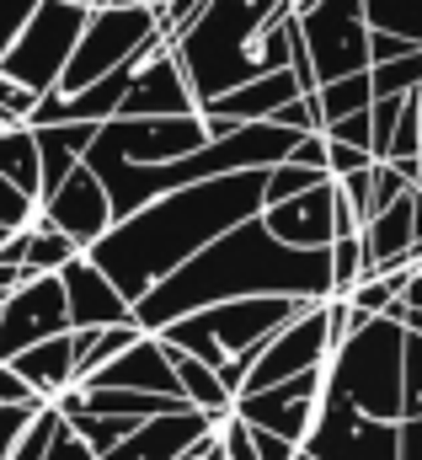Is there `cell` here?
Wrapping results in <instances>:
<instances>
[{
  "label": "cell",
  "instance_id": "cell-1",
  "mask_svg": "<svg viewBox=\"0 0 422 460\" xmlns=\"http://www.w3.org/2000/svg\"><path fill=\"white\" fill-rule=\"evenodd\" d=\"M257 215H262V172H230V177H214L198 188L166 193V199L145 204L139 215L118 220L86 252V262L134 311L161 279H171L182 262H193L224 230L246 226Z\"/></svg>",
  "mask_w": 422,
  "mask_h": 460
},
{
  "label": "cell",
  "instance_id": "cell-2",
  "mask_svg": "<svg viewBox=\"0 0 422 460\" xmlns=\"http://www.w3.org/2000/svg\"><path fill=\"white\" fill-rule=\"evenodd\" d=\"M257 295H284V300H305L326 305L331 300V279H326V252H289L278 246L262 215L246 226L224 230L214 246H204L193 262H182L171 279H161L139 305H134V327L145 338L166 332L171 322L209 311L224 300H257Z\"/></svg>",
  "mask_w": 422,
  "mask_h": 460
},
{
  "label": "cell",
  "instance_id": "cell-3",
  "mask_svg": "<svg viewBox=\"0 0 422 460\" xmlns=\"http://www.w3.org/2000/svg\"><path fill=\"white\" fill-rule=\"evenodd\" d=\"M284 11H289V0H209L198 11V22L171 43V59L182 65L198 108L262 75L257 70V38Z\"/></svg>",
  "mask_w": 422,
  "mask_h": 460
},
{
  "label": "cell",
  "instance_id": "cell-4",
  "mask_svg": "<svg viewBox=\"0 0 422 460\" xmlns=\"http://www.w3.org/2000/svg\"><path fill=\"white\" fill-rule=\"evenodd\" d=\"M300 311H311L305 300H284V295H257V300H224L209 311H193L182 322H171L166 332H155L166 348L198 358L204 369H224L230 358H257V348L273 332H284Z\"/></svg>",
  "mask_w": 422,
  "mask_h": 460
},
{
  "label": "cell",
  "instance_id": "cell-5",
  "mask_svg": "<svg viewBox=\"0 0 422 460\" xmlns=\"http://www.w3.org/2000/svg\"><path fill=\"white\" fill-rule=\"evenodd\" d=\"M401 343L407 332L385 316L364 322L347 343L326 358V396H342L353 412L374 423L401 418Z\"/></svg>",
  "mask_w": 422,
  "mask_h": 460
},
{
  "label": "cell",
  "instance_id": "cell-6",
  "mask_svg": "<svg viewBox=\"0 0 422 460\" xmlns=\"http://www.w3.org/2000/svg\"><path fill=\"white\" fill-rule=\"evenodd\" d=\"M155 49H166V43L155 38V11L150 5H102V11L86 16L81 43H75L54 92L75 97V92H86L92 81H102L123 65H145Z\"/></svg>",
  "mask_w": 422,
  "mask_h": 460
},
{
  "label": "cell",
  "instance_id": "cell-7",
  "mask_svg": "<svg viewBox=\"0 0 422 460\" xmlns=\"http://www.w3.org/2000/svg\"><path fill=\"white\" fill-rule=\"evenodd\" d=\"M86 16H92V11H81V5L38 0V11H32L27 27L16 32V43L0 54V75L16 81V86L32 92V97L54 92L59 75H65V65H70V54H75V43H81Z\"/></svg>",
  "mask_w": 422,
  "mask_h": 460
},
{
  "label": "cell",
  "instance_id": "cell-8",
  "mask_svg": "<svg viewBox=\"0 0 422 460\" xmlns=\"http://www.w3.org/2000/svg\"><path fill=\"white\" fill-rule=\"evenodd\" d=\"M295 22H300L305 59L316 70V92L369 70V27H364L358 0H321L316 11H305Z\"/></svg>",
  "mask_w": 422,
  "mask_h": 460
},
{
  "label": "cell",
  "instance_id": "cell-9",
  "mask_svg": "<svg viewBox=\"0 0 422 460\" xmlns=\"http://www.w3.org/2000/svg\"><path fill=\"white\" fill-rule=\"evenodd\" d=\"M321 396H326V364H321V369H305V375H295V380H284V385H273V391L235 396L230 418H241L246 429L273 434V439H284V445L300 450L305 434H311V423H316V412H321Z\"/></svg>",
  "mask_w": 422,
  "mask_h": 460
},
{
  "label": "cell",
  "instance_id": "cell-10",
  "mask_svg": "<svg viewBox=\"0 0 422 460\" xmlns=\"http://www.w3.org/2000/svg\"><path fill=\"white\" fill-rule=\"evenodd\" d=\"M97 145L128 166H171L193 150H204V123L193 118H112L97 128Z\"/></svg>",
  "mask_w": 422,
  "mask_h": 460
},
{
  "label": "cell",
  "instance_id": "cell-11",
  "mask_svg": "<svg viewBox=\"0 0 422 460\" xmlns=\"http://www.w3.org/2000/svg\"><path fill=\"white\" fill-rule=\"evenodd\" d=\"M300 450L311 460H396V423H374L342 396H321V412Z\"/></svg>",
  "mask_w": 422,
  "mask_h": 460
},
{
  "label": "cell",
  "instance_id": "cell-12",
  "mask_svg": "<svg viewBox=\"0 0 422 460\" xmlns=\"http://www.w3.org/2000/svg\"><path fill=\"white\" fill-rule=\"evenodd\" d=\"M70 332V316H65V289L59 279H22L5 305H0V364H11L16 353L48 343V338H65Z\"/></svg>",
  "mask_w": 422,
  "mask_h": 460
},
{
  "label": "cell",
  "instance_id": "cell-13",
  "mask_svg": "<svg viewBox=\"0 0 422 460\" xmlns=\"http://www.w3.org/2000/svg\"><path fill=\"white\" fill-rule=\"evenodd\" d=\"M326 358H331V348H326V316H321V305H311V311H300L284 332H273L268 343L257 348L241 396L273 391V385H284V380H295V375H305V369H321Z\"/></svg>",
  "mask_w": 422,
  "mask_h": 460
},
{
  "label": "cell",
  "instance_id": "cell-14",
  "mask_svg": "<svg viewBox=\"0 0 422 460\" xmlns=\"http://www.w3.org/2000/svg\"><path fill=\"white\" fill-rule=\"evenodd\" d=\"M38 220L54 226L65 241H75V252H92L107 230H112V209H107L102 182H97L86 166H75V172L38 204Z\"/></svg>",
  "mask_w": 422,
  "mask_h": 460
},
{
  "label": "cell",
  "instance_id": "cell-15",
  "mask_svg": "<svg viewBox=\"0 0 422 460\" xmlns=\"http://www.w3.org/2000/svg\"><path fill=\"white\" fill-rule=\"evenodd\" d=\"M193 113H198V102H193L188 75L171 59V49H155L128 75V92L118 102V118H193Z\"/></svg>",
  "mask_w": 422,
  "mask_h": 460
},
{
  "label": "cell",
  "instance_id": "cell-16",
  "mask_svg": "<svg viewBox=\"0 0 422 460\" xmlns=\"http://www.w3.org/2000/svg\"><path fill=\"white\" fill-rule=\"evenodd\" d=\"M59 289H65V316H70V332H107V327H134V311L123 305V295L107 284L102 273L75 257L65 273H59Z\"/></svg>",
  "mask_w": 422,
  "mask_h": 460
},
{
  "label": "cell",
  "instance_id": "cell-17",
  "mask_svg": "<svg viewBox=\"0 0 422 460\" xmlns=\"http://www.w3.org/2000/svg\"><path fill=\"white\" fill-rule=\"evenodd\" d=\"M331 199H337L331 182H321L278 209H262V230L289 252H326L331 246Z\"/></svg>",
  "mask_w": 422,
  "mask_h": 460
},
{
  "label": "cell",
  "instance_id": "cell-18",
  "mask_svg": "<svg viewBox=\"0 0 422 460\" xmlns=\"http://www.w3.org/2000/svg\"><path fill=\"white\" fill-rule=\"evenodd\" d=\"M92 385H107V391H134V396H171V402H182V385H177V375H171V364H166V348L155 343V338H145V332L123 348L102 375L92 380Z\"/></svg>",
  "mask_w": 422,
  "mask_h": 460
},
{
  "label": "cell",
  "instance_id": "cell-19",
  "mask_svg": "<svg viewBox=\"0 0 422 460\" xmlns=\"http://www.w3.org/2000/svg\"><path fill=\"white\" fill-rule=\"evenodd\" d=\"M204 434H214V423L204 412H166V418H145L118 450H107L102 460H177L182 450H193Z\"/></svg>",
  "mask_w": 422,
  "mask_h": 460
},
{
  "label": "cell",
  "instance_id": "cell-20",
  "mask_svg": "<svg viewBox=\"0 0 422 460\" xmlns=\"http://www.w3.org/2000/svg\"><path fill=\"white\" fill-rule=\"evenodd\" d=\"M97 128L92 123H54V128H32V145H38V204L86 161Z\"/></svg>",
  "mask_w": 422,
  "mask_h": 460
},
{
  "label": "cell",
  "instance_id": "cell-21",
  "mask_svg": "<svg viewBox=\"0 0 422 460\" xmlns=\"http://www.w3.org/2000/svg\"><path fill=\"white\" fill-rule=\"evenodd\" d=\"M300 92H295V81L289 75H257V81H246V86H235V92H224V97H214L204 102L198 113H214L224 118V123H268V118L278 113L284 102H295Z\"/></svg>",
  "mask_w": 422,
  "mask_h": 460
},
{
  "label": "cell",
  "instance_id": "cell-22",
  "mask_svg": "<svg viewBox=\"0 0 422 460\" xmlns=\"http://www.w3.org/2000/svg\"><path fill=\"white\" fill-rule=\"evenodd\" d=\"M11 369L27 380V391H32L38 402L65 396V391L75 385V353H70V332H65V338H48V343H38V348H27V353H16V358H11Z\"/></svg>",
  "mask_w": 422,
  "mask_h": 460
},
{
  "label": "cell",
  "instance_id": "cell-23",
  "mask_svg": "<svg viewBox=\"0 0 422 460\" xmlns=\"http://www.w3.org/2000/svg\"><path fill=\"white\" fill-rule=\"evenodd\" d=\"M139 338V327H107V332H70V353H75V391H86L123 348Z\"/></svg>",
  "mask_w": 422,
  "mask_h": 460
},
{
  "label": "cell",
  "instance_id": "cell-24",
  "mask_svg": "<svg viewBox=\"0 0 422 460\" xmlns=\"http://www.w3.org/2000/svg\"><path fill=\"white\" fill-rule=\"evenodd\" d=\"M75 257H86V252H75V241H65L54 226H43V220L27 226V257H22V273L27 279H48V273L59 279Z\"/></svg>",
  "mask_w": 422,
  "mask_h": 460
},
{
  "label": "cell",
  "instance_id": "cell-25",
  "mask_svg": "<svg viewBox=\"0 0 422 460\" xmlns=\"http://www.w3.org/2000/svg\"><path fill=\"white\" fill-rule=\"evenodd\" d=\"M0 177L38 204V145H32V128L27 123H16V128L0 134Z\"/></svg>",
  "mask_w": 422,
  "mask_h": 460
},
{
  "label": "cell",
  "instance_id": "cell-26",
  "mask_svg": "<svg viewBox=\"0 0 422 460\" xmlns=\"http://www.w3.org/2000/svg\"><path fill=\"white\" fill-rule=\"evenodd\" d=\"M358 11H364L369 32H385V38L422 49V0H358Z\"/></svg>",
  "mask_w": 422,
  "mask_h": 460
},
{
  "label": "cell",
  "instance_id": "cell-27",
  "mask_svg": "<svg viewBox=\"0 0 422 460\" xmlns=\"http://www.w3.org/2000/svg\"><path fill=\"white\" fill-rule=\"evenodd\" d=\"M311 102H316V113H321V128H326V123H342V118H353V113H364V108L374 102V92H369V70H364V75H347V81L321 86Z\"/></svg>",
  "mask_w": 422,
  "mask_h": 460
},
{
  "label": "cell",
  "instance_id": "cell-28",
  "mask_svg": "<svg viewBox=\"0 0 422 460\" xmlns=\"http://www.w3.org/2000/svg\"><path fill=\"white\" fill-rule=\"evenodd\" d=\"M321 182H326L321 172H305V166L278 161V166H268V172H262V209H278V204H289V199L311 193V188H321Z\"/></svg>",
  "mask_w": 422,
  "mask_h": 460
},
{
  "label": "cell",
  "instance_id": "cell-29",
  "mask_svg": "<svg viewBox=\"0 0 422 460\" xmlns=\"http://www.w3.org/2000/svg\"><path fill=\"white\" fill-rule=\"evenodd\" d=\"M369 92L374 97H412L422 92V49L407 59H391V65H369Z\"/></svg>",
  "mask_w": 422,
  "mask_h": 460
},
{
  "label": "cell",
  "instance_id": "cell-30",
  "mask_svg": "<svg viewBox=\"0 0 422 460\" xmlns=\"http://www.w3.org/2000/svg\"><path fill=\"white\" fill-rule=\"evenodd\" d=\"M401 418H422V338L418 332H407V343H401Z\"/></svg>",
  "mask_w": 422,
  "mask_h": 460
},
{
  "label": "cell",
  "instance_id": "cell-31",
  "mask_svg": "<svg viewBox=\"0 0 422 460\" xmlns=\"http://www.w3.org/2000/svg\"><path fill=\"white\" fill-rule=\"evenodd\" d=\"M59 429H65V423H59V412H54V407H43V412L27 423V434H22V445L11 450V460H43V456H48V445L59 439Z\"/></svg>",
  "mask_w": 422,
  "mask_h": 460
},
{
  "label": "cell",
  "instance_id": "cell-32",
  "mask_svg": "<svg viewBox=\"0 0 422 460\" xmlns=\"http://www.w3.org/2000/svg\"><path fill=\"white\" fill-rule=\"evenodd\" d=\"M32 220H38V204L0 177V230H27Z\"/></svg>",
  "mask_w": 422,
  "mask_h": 460
},
{
  "label": "cell",
  "instance_id": "cell-33",
  "mask_svg": "<svg viewBox=\"0 0 422 460\" xmlns=\"http://www.w3.org/2000/svg\"><path fill=\"white\" fill-rule=\"evenodd\" d=\"M268 123H278V128H289V134H321V113H316V102H311V97L284 102Z\"/></svg>",
  "mask_w": 422,
  "mask_h": 460
},
{
  "label": "cell",
  "instance_id": "cell-34",
  "mask_svg": "<svg viewBox=\"0 0 422 460\" xmlns=\"http://www.w3.org/2000/svg\"><path fill=\"white\" fill-rule=\"evenodd\" d=\"M284 161H289V166H305V172H321V177H326V134H300V139H295V150H289ZM326 182H331V177H326Z\"/></svg>",
  "mask_w": 422,
  "mask_h": 460
},
{
  "label": "cell",
  "instance_id": "cell-35",
  "mask_svg": "<svg viewBox=\"0 0 422 460\" xmlns=\"http://www.w3.org/2000/svg\"><path fill=\"white\" fill-rule=\"evenodd\" d=\"M32 11H38V0H0V54L16 43V32L27 27Z\"/></svg>",
  "mask_w": 422,
  "mask_h": 460
},
{
  "label": "cell",
  "instance_id": "cell-36",
  "mask_svg": "<svg viewBox=\"0 0 422 460\" xmlns=\"http://www.w3.org/2000/svg\"><path fill=\"white\" fill-rule=\"evenodd\" d=\"M38 412H22V407H0V460H11V450L22 445V434H27V423H32Z\"/></svg>",
  "mask_w": 422,
  "mask_h": 460
},
{
  "label": "cell",
  "instance_id": "cell-37",
  "mask_svg": "<svg viewBox=\"0 0 422 460\" xmlns=\"http://www.w3.org/2000/svg\"><path fill=\"white\" fill-rule=\"evenodd\" d=\"M32 108H38V97H32V92H22L16 81H5V75H0V113L11 118V123H27V118H32Z\"/></svg>",
  "mask_w": 422,
  "mask_h": 460
},
{
  "label": "cell",
  "instance_id": "cell-38",
  "mask_svg": "<svg viewBox=\"0 0 422 460\" xmlns=\"http://www.w3.org/2000/svg\"><path fill=\"white\" fill-rule=\"evenodd\" d=\"M407 54H418V49H412V43H401V38L369 32V65H391V59H407Z\"/></svg>",
  "mask_w": 422,
  "mask_h": 460
},
{
  "label": "cell",
  "instance_id": "cell-39",
  "mask_svg": "<svg viewBox=\"0 0 422 460\" xmlns=\"http://www.w3.org/2000/svg\"><path fill=\"white\" fill-rule=\"evenodd\" d=\"M396 460H422V418L396 423Z\"/></svg>",
  "mask_w": 422,
  "mask_h": 460
},
{
  "label": "cell",
  "instance_id": "cell-40",
  "mask_svg": "<svg viewBox=\"0 0 422 460\" xmlns=\"http://www.w3.org/2000/svg\"><path fill=\"white\" fill-rule=\"evenodd\" d=\"M43 460H97V456H92V450H86L70 429H59V439L48 445V456H43Z\"/></svg>",
  "mask_w": 422,
  "mask_h": 460
},
{
  "label": "cell",
  "instance_id": "cell-41",
  "mask_svg": "<svg viewBox=\"0 0 422 460\" xmlns=\"http://www.w3.org/2000/svg\"><path fill=\"white\" fill-rule=\"evenodd\" d=\"M251 450H257V460H295V445H284L273 434H257V429H251Z\"/></svg>",
  "mask_w": 422,
  "mask_h": 460
},
{
  "label": "cell",
  "instance_id": "cell-42",
  "mask_svg": "<svg viewBox=\"0 0 422 460\" xmlns=\"http://www.w3.org/2000/svg\"><path fill=\"white\" fill-rule=\"evenodd\" d=\"M401 300H407V311H422V257L412 262V279H407V295Z\"/></svg>",
  "mask_w": 422,
  "mask_h": 460
},
{
  "label": "cell",
  "instance_id": "cell-43",
  "mask_svg": "<svg viewBox=\"0 0 422 460\" xmlns=\"http://www.w3.org/2000/svg\"><path fill=\"white\" fill-rule=\"evenodd\" d=\"M401 327H407V332H418V338H422V311H407V316H401Z\"/></svg>",
  "mask_w": 422,
  "mask_h": 460
},
{
  "label": "cell",
  "instance_id": "cell-44",
  "mask_svg": "<svg viewBox=\"0 0 422 460\" xmlns=\"http://www.w3.org/2000/svg\"><path fill=\"white\" fill-rule=\"evenodd\" d=\"M65 5H81V11H92V0H65Z\"/></svg>",
  "mask_w": 422,
  "mask_h": 460
},
{
  "label": "cell",
  "instance_id": "cell-45",
  "mask_svg": "<svg viewBox=\"0 0 422 460\" xmlns=\"http://www.w3.org/2000/svg\"><path fill=\"white\" fill-rule=\"evenodd\" d=\"M5 128H16V123H11V118H5V113H0V134H5Z\"/></svg>",
  "mask_w": 422,
  "mask_h": 460
},
{
  "label": "cell",
  "instance_id": "cell-46",
  "mask_svg": "<svg viewBox=\"0 0 422 460\" xmlns=\"http://www.w3.org/2000/svg\"><path fill=\"white\" fill-rule=\"evenodd\" d=\"M102 5H112V0H92V11H102Z\"/></svg>",
  "mask_w": 422,
  "mask_h": 460
},
{
  "label": "cell",
  "instance_id": "cell-47",
  "mask_svg": "<svg viewBox=\"0 0 422 460\" xmlns=\"http://www.w3.org/2000/svg\"><path fill=\"white\" fill-rule=\"evenodd\" d=\"M295 460H311V456H305V450H295Z\"/></svg>",
  "mask_w": 422,
  "mask_h": 460
},
{
  "label": "cell",
  "instance_id": "cell-48",
  "mask_svg": "<svg viewBox=\"0 0 422 460\" xmlns=\"http://www.w3.org/2000/svg\"><path fill=\"white\" fill-rule=\"evenodd\" d=\"M5 235H11V230H0V241H5Z\"/></svg>",
  "mask_w": 422,
  "mask_h": 460
},
{
  "label": "cell",
  "instance_id": "cell-49",
  "mask_svg": "<svg viewBox=\"0 0 422 460\" xmlns=\"http://www.w3.org/2000/svg\"><path fill=\"white\" fill-rule=\"evenodd\" d=\"M418 108H422V92H418Z\"/></svg>",
  "mask_w": 422,
  "mask_h": 460
},
{
  "label": "cell",
  "instance_id": "cell-50",
  "mask_svg": "<svg viewBox=\"0 0 422 460\" xmlns=\"http://www.w3.org/2000/svg\"><path fill=\"white\" fill-rule=\"evenodd\" d=\"M418 188H422V182H418Z\"/></svg>",
  "mask_w": 422,
  "mask_h": 460
}]
</instances>
